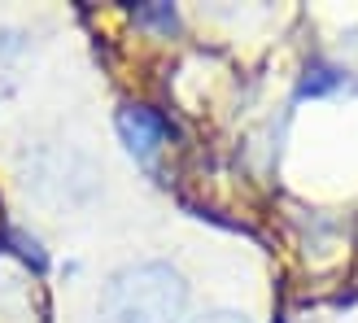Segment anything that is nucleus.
<instances>
[{
  "label": "nucleus",
  "instance_id": "f03ea898",
  "mask_svg": "<svg viewBox=\"0 0 358 323\" xmlns=\"http://www.w3.org/2000/svg\"><path fill=\"white\" fill-rule=\"evenodd\" d=\"M118 131H122V140H127L131 153L153 157V149L162 145V136H166V122L157 118L149 105H127V110L118 114Z\"/></svg>",
  "mask_w": 358,
  "mask_h": 323
},
{
  "label": "nucleus",
  "instance_id": "7ed1b4c3",
  "mask_svg": "<svg viewBox=\"0 0 358 323\" xmlns=\"http://www.w3.org/2000/svg\"><path fill=\"white\" fill-rule=\"evenodd\" d=\"M192 323H249V319H245V315H236V310H210V315L192 319Z\"/></svg>",
  "mask_w": 358,
  "mask_h": 323
},
{
  "label": "nucleus",
  "instance_id": "f257e3e1",
  "mask_svg": "<svg viewBox=\"0 0 358 323\" xmlns=\"http://www.w3.org/2000/svg\"><path fill=\"white\" fill-rule=\"evenodd\" d=\"M188 306V284L166 262H140L105 284V323H179Z\"/></svg>",
  "mask_w": 358,
  "mask_h": 323
}]
</instances>
